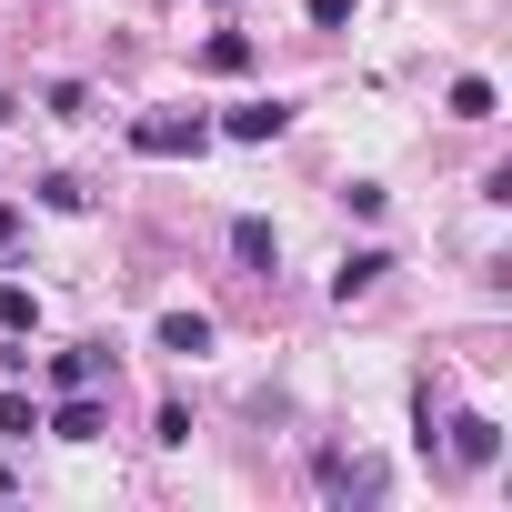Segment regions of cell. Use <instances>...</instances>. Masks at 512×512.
Returning a JSON list of instances; mask_svg holds the SVG:
<instances>
[{
	"instance_id": "cell-1",
	"label": "cell",
	"mask_w": 512,
	"mask_h": 512,
	"mask_svg": "<svg viewBox=\"0 0 512 512\" xmlns=\"http://www.w3.org/2000/svg\"><path fill=\"white\" fill-rule=\"evenodd\" d=\"M201 141H211L201 111H141V121H131V151H141V161H191Z\"/></svg>"
},
{
	"instance_id": "cell-2",
	"label": "cell",
	"mask_w": 512,
	"mask_h": 512,
	"mask_svg": "<svg viewBox=\"0 0 512 512\" xmlns=\"http://www.w3.org/2000/svg\"><path fill=\"white\" fill-rule=\"evenodd\" d=\"M51 432H61V442H101V432H111V412H101V382H91V392H61Z\"/></svg>"
},
{
	"instance_id": "cell-3",
	"label": "cell",
	"mask_w": 512,
	"mask_h": 512,
	"mask_svg": "<svg viewBox=\"0 0 512 512\" xmlns=\"http://www.w3.org/2000/svg\"><path fill=\"white\" fill-rule=\"evenodd\" d=\"M452 462H462V472H492V462H502V422L462 412V422H452Z\"/></svg>"
},
{
	"instance_id": "cell-4",
	"label": "cell",
	"mask_w": 512,
	"mask_h": 512,
	"mask_svg": "<svg viewBox=\"0 0 512 512\" xmlns=\"http://www.w3.org/2000/svg\"><path fill=\"white\" fill-rule=\"evenodd\" d=\"M221 131H231V141H282V131H292V111H282V101H231V121H221Z\"/></svg>"
},
{
	"instance_id": "cell-5",
	"label": "cell",
	"mask_w": 512,
	"mask_h": 512,
	"mask_svg": "<svg viewBox=\"0 0 512 512\" xmlns=\"http://www.w3.org/2000/svg\"><path fill=\"white\" fill-rule=\"evenodd\" d=\"M161 352H181V362H201L211 352V312H161V332H151Z\"/></svg>"
},
{
	"instance_id": "cell-6",
	"label": "cell",
	"mask_w": 512,
	"mask_h": 512,
	"mask_svg": "<svg viewBox=\"0 0 512 512\" xmlns=\"http://www.w3.org/2000/svg\"><path fill=\"white\" fill-rule=\"evenodd\" d=\"M322 492H342V502H372V492H382V472H372V462H342V452H322Z\"/></svg>"
},
{
	"instance_id": "cell-7",
	"label": "cell",
	"mask_w": 512,
	"mask_h": 512,
	"mask_svg": "<svg viewBox=\"0 0 512 512\" xmlns=\"http://www.w3.org/2000/svg\"><path fill=\"white\" fill-rule=\"evenodd\" d=\"M382 272H392V251H352V262L332 272V302H362V292H372Z\"/></svg>"
},
{
	"instance_id": "cell-8",
	"label": "cell",
	"mask_w": 512,
	"mask_h": 512,
	"mask_svg": "<svg viewBox=\"0 0 512 512\" xmlns=\"http://www.w3.org/2000/svg\"><path fill=\"white\" fill-rule=\"evenodd\" d=\"M201 71L241 81V71H251V31H211V41H201Z\"/></svg>"
},
{
	"instance_id": "cell-9",
	"label": "cell",
	"mask_w": 512,
	"mask_h": 512,
	"mask_svg": "<svg viewBox=\"0 0 512 512\" xmlns=\"http://www.w3.org/2000/svg\"><path fill=\"white\" fill-rule=\"evenodd\" d=\"M231 251H241V262H251V272H262V262H272V251H282V241H272V221H262V211H241V221H231Z\"/></svg>"
},
{
	"instance_id": "cell-10",
	"label": "cell",
	"mask_w": 512,
	"mask_h": 512,
	"mask_svg": "<svg viewBox=\"0 0 512 512\" xmlns=\"http://www.w3.org/2000/svg\"><path fill=\"white\" fill-rule=\"evenodd\" d=\"M101 372H111V352H61V362H51V382H61V392H91Z\"/></svg>"
},
{
	"instance_id": "cell-11",
	"label": "cell",
	"mask_w": 512,
	"mask_h": 512,
	"mask_svg": "<svg viewBox=\"0 0 512 512\" xmlns=\"http://www.w3.org/2000/svg\"><path fill=\"white\" fill-rule=\"evenodd\" d=\"M452 121H492V81H482V71L452 81Z\"/></svg>"
},
{
	"instance_id": "cell-12",
	"label": "cell",
	"mask_w": 512,
	"mask_h": 512,
	"mask_svg": "<svg viewBox=\"0 0 512 512\" xmlns=\"http://www.w3.org/2000/svg\"><path fill=\"white\" fill-rule=\"evenodd\" d=\"M41 322V302H31V282H0V332H31Z\"/></svg>"
},
{
	"instance_id": "cell-13",
	"label": "cell",
	"mask_w": 512,
	"mask_h": 512,
	"mask_svg": "<svg viewBox=\"0 0 512 512\" xmlns=\"http://www.w3.org/2000/svg\"><path fill=\"white\" fill-rule=\"evenodd\" d=\"M0 432H11V442H21V432H41V412H31V392H0Z\"/></svg>"
},
{
	"instance_id": "cell-14",
	"label": "cell",
	"mask_w": 512,
	"mask_h": 512,
	"mask_svg": "<svg viewBox=\"0 0 512 512\" xmlns=\"http://www.w3.org/2000/svg\"><path fill=\"white\" fill-rule=\"evenodd\" d=\"M41 201H51V211H91V191H81L71 171H51V181H41Z\"/></svg>"
},
{
	"instance_id": "cell-15",
	"label": "cell",
	"mask_w": 512,
	"mask_h": 512,
	"mask_svg": "<svg viewBox=\"0 0 512 512\" xmlns=\"http://www.w3.org/2000/svg\"><path fill=\"white\" fill-rule=\"evenodd\" d=\"M312 31H352V0H312Z\"/></svg>"
},
{
	"instance_id": "cell-16",
	"label": "cell",
	"mask_w": 512,
	"mask_h": 512,
	"mask_svg": "<svg viewBox=\"0 0 512 512\" xmlns=\"http://www.w3.org/2000/svg\"><path fill=\"white\" fill-rule=\"evenodd\" d=\"M11 231H21V211H0V251H11Z\"/></svg>"
}]
</instances>
